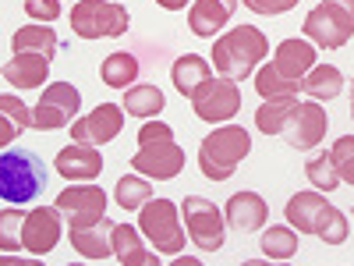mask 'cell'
Segmentation results:
<instances>
[{"mask_svg": "<svg viewBox=\"0 0 354 266\" xmlns=\"http://www.w3.org/2000/svg\"><path fill=\"white\" fill-rule=\"evenodd\" d=\"M131 170L170 181L185 170V150L174 142V128L167 121H145L138 132V153L131 157Z\"/></svg>", "mask_w": 354, "mask_h": 266, "instance_id": "obj_1", "label": "cell"}, {"mask_svg": "<svg viewBox=\"0 0 354 266\" xmlns=\"http://www.w3.org/2000/svg\"><path fill=\"white\" fill-rule=\"evenodd\" d=\"M266 53H270V39H266L255 25H238L213 43V68L223 78L245 82L259 68V61Z\"/></svg>", "mask_w": 354, "mask_h": 266, "instance_id": "obj_2", "label": "cell"}, {"mask_svg": "<svg viewBox=\"0 0 354 266\" xmlns=\"http://www.w3.org/2000/svg\"><path fill=\"white\" fill-rule=\"evenodd\" d=\"M43 160L32 150H4L0 157V199L8 206H21L28 199H36L46 188V174Z\"/></svg>", "mask_w": 354, "mask_h": 266, "instance_id": "obj_3", "label": "cell"}, {"mask_svg": "<svg viewBox=\"0 0 354 266\" xmlns=\"http://www.w3.org/2000/svg\"><path fill=\"white\" fill-rule=\"evenodd\" d=\"M252 150V139L241 125H223L216 128L209 139H202V150H198V170L209 177V181H227Z\"/></svg>", "mask_w": 354, "mask_h": 266, "instance_id": "obj_4", "label": "cell"}, {"mask_svg": "<svg viewBox=\"0 0 354 266\" xmlns=\"http://www.w3.org/2000/svg\"><path fill=\"white\" fill-rule=\"evenodd\" d=\"M301 33L322 46V50H340L354 36V0H322L305 15Z\"/></svg>", "mask_w": 354, "mask_h": 266, "instance_id": "obj_5", "label": "cell"}, {"mask_svg": "<svg viewBox=\"0 0 354 266\" xmlns=\"http://www.w3.org/2000/svg\"><path fill=\"white\" fill-rule=\"evenodd\" d=\"M138 231L156 245L163 256H177L185 249V227H181V210L170 199H149L138 210Z\"/></svg>", "mask_w": 354, "mask_h": 266, "instance_id": "obj_6", "label": "cell"}, {"mask_svg": "<svg viewBox=\"0 0 354 266\" xmlns=\"http://www.w3.org/2000/svg\"><path fill=\"white\" fill-rule=\"evenodd\" d=\"M128 8L110 0H78L71 8V33L82 39H106L128 33Z\"/></svg>", "mask_w": 354, "mask_h": 266, "instance_id": "obj_7", "label": "cell"}, {"mask_svg": "<svg viewBox=\"0 0 354 266\" xmlns=\"http://www.w3.org/2000/svg\"><path fill=\"white\" fill-rule=\"evenodd\" d=\"M192 110L195 117H202V121L209 125H223L230 121L234 114L241 110V89L234 78H205L195 93H192Z\"/></svg>", "mask_w": 354, "mask_h": 266, "instance_id": "obj_8", "label": "cell"}, {"mask_svg": "<svg viewBox=\"0 0 354 266\" xmlns=\"http://www.w3.org/2000/svg\"><path fill=\"white\" fill-rule=\"evenodd\" d=\"M181 213H185V227H188V238L195 242L198 252H216L223 249V238H227V227H223V213L209 199L202 195H188L181 202Z\"/></svg>", "mask_w": 354, "mask_h": 266, "instance_id": "obj_9", "label": "cell"}, {"mask_svg": "<svg viewBox=\"0 0 354 266\" xmlns=\"http://www.w3.org/2000/svg\"><path fill=\"white\" fill-rule=\"evenodd\" d=\"M57 210L68 217V227H85V224H96L106 210V195L103 188L88 185V181H78L71 188H64L57 195Z\"/></svg>", "mask_w": 354, "mask_h": 266, "instance_id": "obj_10", "label": "cell"}, {"mask_svg": "<svg viewBox=\"0 0 354 266\" xmlns=\"http://www.w3.org/2000/svg\"><path fill=\"white\" fill-rule=\"evenodd\" d=\"M326 128H330V117L322 114L319 103H298L283 125V139L294 150H312V145L326 139Z\"/></svg>", "mask_w": 354, "mask_h": 266, "instance_id": "obj_11", "label": "cell"}, {"mask_svg": "<svg viewBox=\"0 0 354 266\" xmlns=\"http://www.w3.org/2000/svg\"><path fill=\"white\" fill-rule=\"evenodd\" d=\"M61 210H57V202L53 206H39V210H32L25 217L21 224V245L32 252V256H46L53 252V245L61 242Z\"/></svg>", "mask_w": 354, "mask_h": 266, "instance_id": "obj_12", "label": "cell"}, {"mask_svg": "<svg viewBox=\"0 0 354 266\" xmlns=\"http://www.w3.org/2000/svg\"><path fill=\"white\" fill-rule=\"evenodd\" d=\"M124 128V107L117 103H100L88 117H78V121H71V139L75 142H113L117 135H121Z\"/></svg>", "mask_w": 354, "mask_h": 266, "instance_id": "obj_13", "label": "cell"}, {"mask_svg": "<svg viewBox=\"0 0 354 266\" xmlns=\"http://www.w3.org/2000/svg\"><path fill=\"white\" fill-rule=\"evenodd\" d=\"M53 170L61 177H68V181H93V177L103 174V157H100L96 145L75 142V145H68V150L57 153Z\"/></svg>", "mask_w": 354, "mask_h": 266, "instance_id": "obj_14", "label": "cell"}, {"mask_svg": "<svg viewBox=\"0 0 354 266\" xmlns=\"http://www.w3.org/2000/svg\"><path fill=\"white\" fill-rule=\"evenodd\" d=\"M234 11H238V0H195L188 11V28L202 39H213L234 18Z\"/></svg>", "mask_w": 354, "mask_h": 266, "instance_id": "obj_15", "label": "cell"}, {"mask_svg": "<svg viewBox=\"0 0 354 266\" xmlns=\"http://www.w3.org/2000/svg\"><path fill=\"white\" fill-rule=\"evenodd\" d=\"M71 245L78 256L85 259H110L113 256V220L100 217L96 224H85V227H71Z\"/></svg>", "mask_w": 354, "mask_h": 266, "instance_id": "obj_16", "label": "cell"}, {"mask_svg": "<svg viewBox=\"0 0 354 266\" xmlns=\"http://www.w3.org/2000/svg\"><path fill=\"white\" fill-rule=\"evenodd\" d=\"M223 217H227V227H234V231H259L270 220V210H266V202L255 192H234L227 199Z\"/></svg>", "mask_w": 354, "mask_h": 266, "instance_id": "obj_17", "label": "cell"}, {"mask_svg": "<svg viewBox=\"0 0 354 266\" xmlns=\"http://www.w3.org/2000/svg\"><path fill=\"white\" fill-rule=\"evenodd\" d=\"M273 68L290 78V82H301L312 68H315V46L308 39H283L277 46V57H273Z\"/></svg>", "mask_w": 354, "mask_h": 266, "instance_id": "obj_18", "label": "cell"}, {"mask_svg": "<svg viewBox=\"0 0 354 266\" xmlns=\"http://www.w3.org/2000/svg\"><path fill=\"white\" fill-rule=\"evenodd\" d=\"M145 234L128 227V224H113V259L124 266H160V256H153L142 245Z\"/></svg>", "mask_w": 354, "mask_h": 266, "instance_id": "obj_19", "label": "cell"}, {"mask_svg": "<svg viewBox=\"0 0 354 266\" xmlns=\"http://www.w3.org/2000/svg\"><path fill=\"white\" fill-rule=\"evenodd\" d=\"M46 71H50V57H43V53H15L11 61L4 64L8 85H18V89L43 85L46 82Z\"/></svg>", "mask_w": 354, "mask_h": 266, "instance_id": "obj_20", "label": "cell"}, {"mask_svg": "<svg viewBox=\"0 0 354 266\" xmlns=\"http://www.w3.org/2000/svg\"><path fill=\"white\" fill-rule=\"evenodd\" d=\"M322 210H326V199L319 192H294L287 199V224L298 227V234H315Z\"/></svg>", "mask_w": 354, "mask_h": 266, "instance_id": "obj_21", "label": "cell"}, {"mask_svg": "<svg viewBox=\"0 0 354 266\" xmlns=\"http://www.w3.org/2000/svg\"><path fill=\"white\" fill-rule=\"evenodd\" d=\"M170 78H174V89H177V93L192 100L195 89H198L205 78H213V68H209V61H205V57H198V53H185V57H177V61H174Z\"/></svg>", "mask_w": 354, "mask_h": 266, "instance_id": "obj_22", "label": "cell"}, {"mask_svg": "<svg viewBox=\"0 0 354 266\" xmlns=\"http://www.w3.org/2000/svg\"><path fill=\"white\" fill-rule=\"evenodd\" d=\"M25 128H32V114H28V107H25L18 96L4 93V96H0V145L8 150V145H11Z\"/></svg>", "mask_w": 354, "mask_h": 266, "instance_id": "obj_23", "label": "cell"}, {"mask_svg": "<svg viewBox=\"0 0 354 266\" xmlns=\"http://www.w3.org/2000/svg\"><path fill=\"white\" fill-rule=\"evenodd\" d=\"M340 89H344V75L333 64H315L301 78V93H308L312 100H337Z\"/></svg>", "mask_w": 354, "mask_h": 266, "instance_id": "obj_24", "label": "cell"}, {"mask_svg": "<svg viewBox=\"0 0 354 266\" xmlns=\"http://www.w3.org/2000/svg\"><path fill=\"white\" fill-rule=\"evenodd\" d=\"M298 107V96H277V100H262L259 114H255V128L262 135H283L287 117Z\"/></svg>", "mask_w": 354, "mask_h": 266, "instance_id": "obj_25", "label": "cell"}, {"mask_svg": "<svg viewBox=\"0 0 354 266\" xmlns=\"http://www.w3.org/2000/svg\"><path fill=\"white\" fill-rule=\"evenodd\" d=\"M11 50L15 53H43V57H53L57 50V33L46 25H25L15 33L11 39Z\"/></svg>", "mask_w": 354, "mask_h": 266, "instance_id": "obj_26", "label": "cell"}, {"mask_svg": "<svg viewBox=\"0 0 354 266\" xmlns=\"http://www.w3.org/2000/svg\"><path fill=\"white\" fill-rule=\"evenodd\" d=\"M100 75H103V82L113 85V89H128V85H135V78H138V57L117 50V53H110L106 61L100 64Z\"/></svg>", "mask_w": 354, "mask_h": 266, "instance_id": "obj_27", "label": "cell"}, {"mask_svg": "<svg viewBox=\"0 0 354 266\" xmlns=\"http://www.w3.org/2000/svg\"><path fill=\"white\" fill-rule=\"evenodd\" d=\"M131 117H156L163 110V93L156 85H131L121 103Z\"/></svg>", "mask_w": 354, "mask_h": 266, "instance_id": "obj_28", "label": "cell"}, {"mask_svg": "<svg viewBox=\"0 0 354 266\" xmlns=\"http://www.w3.org/2000/svg\"><path fill=\"white\" fill-rule=\"evenodd\" d=\"M255 93H259L262 100L298 96V93H301V82H290V78H283L273 64H266V68H259V71H255Z\"/></svg>", "mask_w": 354, "mask_h": 266, "instance_id": "obj_29", "label": "cell"}, {"mask_svg": "<svg viewBox=\"0 0 354 266\" xmlns=\"http://www.w3.org/2000/svg\"><path fill=\"white\" fill-rule=\"evenodd\" d=\"M113 199H117V206H121V210L135 213V210H142V206L153 199V188H149V181H145V177H121V181H117V188H113Z\"/></svg>", "mask_w": 354, "mask_h": 266, "instance_id": "obj_30", "label": "cell"}, {"mask_svg": "<svg viewBox=\"0 0 354 266\" xmlns=\"http://www.w3.org/2000/svg\"><path fill=\"white\" fill-rule=\"evenodd\" d=\"M294 252H298V234H294V227H266V234H262V256L290 259Z\"/></svg>", "mask_w": 354, "mask_h": 266, "instance_id": "obj_31", "label": "cell"}, {"mask_svg": "<svg viewBox=\"0 0 354 266\" xmlns=\"http://www.w3.org/2000/svg\"><path fill=\"white\" fill-rule=\"evenodd\" d=\"M315 234H319L326 245H344V242H347V217H344V210H337V206L326 202V210L319 213Z\"/></svg>", "mask_w": 354, "mask_h": 266, "instance_id": "obj_32", "label": "cell"}, {"mask_svg": "<svg viewBox=\"0 0 354 266\" xmlns=\"http://www.w3.org/2000/svg\"><path fill=\"white\" fill-rule=\"evenodd\" d=\"M305 174H308V181L319 188V192H333L340 185V174H337V163L330 153H319L305 163Z\"/></svg>", "mask_w": 354, "mask_h": 266, "instance_id": "obj_33", "label": "cell"}, {"mask_svg": "<svg viewBox=\"0 0 354 266\" xmlns=\"http://www.w3.org/2000/svg\"><path fill=\"white\" fill-rule=\"evenodd\" d=\"M71 125V110L68 107H57V103H46L39 100L36 110H32V128L39 132H57V128H68Z\"/></svg>", "mask_w": 354, "mask_h": 266, "instance_id": "obj_34", "label": "cell"}, {"mask_svg": "<svg viewBox=\"0 0 354 266\" xmlns=\"http://www.w3.org/2000/svg\"><path fill=\"white\" fill-rule=\"evenodd\" d=\"M25 217H28V213H21L18 206H8V210L0 213V249H4V252H18Z\"/></svg>", "mask_w": 354, "mask_h": 266, "instance_id": "obj_35", "label": "cell"}, {"mask_svg": "<svg viewBox=\"0 0 354 266\" xmlns=\"http://www.w3.org/2000/svg\"><path fill=\"white\" fill-rule=\"evenodd\" d=\"M333 163H337V174H340V181L354 185V135H344L333 142V150H330Z\"/></svg>", "mask_w": 354, "mask_h": 266, "instance_id": "obj_36", "label": "cell"}, {"mask_svg": "<svg viewBox=\"0 0 354 266\" xmlns=\"http://www.w3.org/2000/svg\"><path fill=\"white\" fill-rule=\"evenodd\" d=\"M25 15L32 21H57L61 18V0H25Z\"/></svg>", "mask_w": 354, "mask_h": 266, "instance_id": "obj_37", "label": "cell"}, {"mask_svg": "<svg viewBox=\"0 0 354 266\" xmlns=\"http://www.w3.org/2000/svg\"><path fill=\"white\" fill-rule=\"evenodd\" d=\"M241 4L255 15H283L290 8H298V0H241Z\"/></svg>", "mask_w": 354, "mask_h": 266, "instance_id": "obj_38", "label": "cell"}, {"mask_svg": "<svg viewBox=\"0 0 354 266\" xmlns=\"http://www.w3.org/2000/svg\"><path fill=\"white\" fill-rule=\"evenodd\" d=\"M156 4H160V8H167V11H181V8L188 4V0H156Z\"/></svg>", "mask_w": 354, "mask_h": 266, "instance_id": "obj_39", "label": "cell"}, {"mask_svg": "<svg viewBox=\"0 0 354 266\" xmlns=\"http://www.w3.org/2000/svg\"><path fill=\"white\" fill-rule=\"evenodd\" d=\"M351 117H354V100H351Z\"/></svg>", "mask_w": 354, "mask_h": 266, "instance_id": "obj_40", "label": "cell"}]
</instances>
